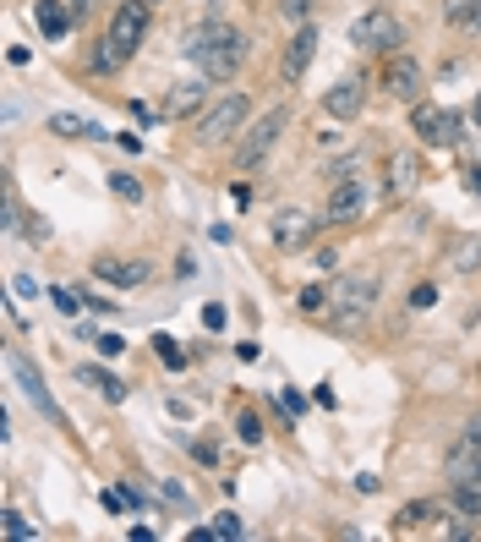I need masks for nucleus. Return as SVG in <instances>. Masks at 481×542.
I'll return each mask as SVG.
<instances>
[{
    "label": "nucleus",
    "instance_id": "nucleus-17",
    "mask_svg": "<svg viewBox=\"0 0 481 542\" xmlns=\"http://www.w3.org/2000/svg\"><path fill=\"white\" fill-rule=\"evenodd\" d=\"M93 274L99 280H110V285H143L148 280V263H121V258H93Z\"/></svg>",
    "mask_w": 481,
    "mask_h": 542
},
{
    "label": "nucleus",
    "instance_id": "nucleus-26",
    "mask_svg": "<svg viewBox=\"0 0 481 542\" xmlns=\"http://www.w3.org/2000/svg\"><path fill=\"white\" fill-rule=\"evenodd\" d=\"M296 307H301V313H323V307H328V291H323V285H301Z\"/></svg>",
    "mask_w": 481,
    "mask_h": 542
},
{
    "label": "nucleus",
    "instance_id": "nucleus-16",
    "mask_svg": "<svg viewBox=\"0 0 481 542\" xmlns=\"http://www.w3.org/2000/svg\"><path fill=\"white\" fill-rule=\"evenodd\" d=\"M208 105V83H175L164 94V121H186V115H203Z\"/></svg>",
    "mask_w": 481,
    "mask_h": 542
},
{
    "label": "nucleus",
    "instance_id": "nucleus-6",
    "mask_svg": "<svg viewBox=\"0 0 481 542\" xmlns=\"http://www.w3.org/2000/svg\"><path fill=\"white\" fill-rule=\"evenodd\" d=\"M410 132H416L421 143H432V148H454L465 137V126H460V115H454V110L416 105V110H410Z\"/></svg>",
    "mask_w": 481,
    "mask_h": 542
},
{
    "label": "nucleus",
    "instance_id": "nucleus-4",
    "mask_svg": "<svg viewBox=\"0 0 481 542\" xmlns=\"http://www.w3.org/2000/svg\"><path fill=\"white\" fill-rule=\"evenodd\" d=\"M6 373L17 378V384H22V395H28L33 406H39L44 417L55 422V428H61V433L72 428V422H66V411L55 406V395H50V384H44V373H39V367H33V362H28V356H22V351H6Z\"/></svg>",
    "mask_w": 481,
    "mask_h": 542
},
{
    "label": "nucleus",
    "instance_id": "nucleus-13",
    "mask_svg": "<svg viewBox=\"0 0 481 542\" xmlns=\"http://www.w3.org/2000/svg\"><path fill=\"white\" fill-rule=\"evenodd\" d=\"M416 187H421V159L410 154V148H400V154L389 159V170H383V198L405 203Z\"/></svg>",
    "mask_w": 481,
    "mask_h": 542
},
{
    "label": "nucleus",
    "instance_id": "nucleus-15",
    "mask_svg": "<svg viewBox=\"0 0 481 542\" xmlns=\"http://www.w3.org/2000/svg\"><path fill=\"white\" fill-rule=\"evenodd\" d=\"M361 105H367V83H361V77H339V83L323 94V110L334 115V121H356Z\"/></svg>",
    "mask_w": 481,
    "mask_h": 542
},
{
    "label": "nucleus",
    "instance_id": "nucleus-2",
    "mask_svg": "<svg viewBox=\"0 0 481 542\" xmlns=\"http://www.w3.org/2000/svg\"><path fill=\"white\" fill-rule=\"evenodd\" d=\"M143 33H148V0H126L115 11L110 33H104V50H99V72H121L137 50H143Z\"/></svg>",
    "mask_w": 481,
    "mask_h": 542
},
{
    "label": "nucleus",
    "instance_id": "nucleus-30",
    "mask_svg": "<svg viewBox=\"0 0 481 542\" xmlns=\"http://www.w3.org/2000/svg\"><path fill=\"white\" fill-rule=\"evenodd\" d=\"M214 532H219V537H241V515H230V510L214 515Z\"/></svg>",
    "mask_w": 481,
    "mask_h": 542
},
{
    "label": "nucleus",
    "instance_id": "nucleus-40",
    "mask_svg": "<svg viewBox=\"0 0 481 542\" xmlns=\"http://www.w3.org/2000/svg\"><path fill=\"white\" fill-rule=\"evenodd\" d=\"M471 433H481V411H476V417H471Z\"/></svg>",
    "mask_w": 481,
    "mask_h": 542
},
{
    "label": "nucleus",
    "instance_id": "nucleus-33",
    "mask_svg": "<svg viewBox=\"0 0 481 542\" xmlns=\"http://www.w3.org/2000/svg\"><path fill=\"white\" fill-rule=\"evenodd\" d=\"M192 455L203 460V466H219V444H192Z\"/></svg>",
    "mask_w": 481,
    "mask_h": 542
},
{
    "label": "nucleus",
    "instance_id": "nucleus-29",
    "mask_svg": "<svg viewBox=\"0 0 481 542\" xmlns=\"http://www.w3.org/2000/svg\"><path fill=\"white\" fill-rule=\"evenodd\" d=\"M241 438H246V444H263V422H257V411H246V417H241Z\"/></svg>",
    "mask_w": 481,
    "mask_h": 542
},
{
    "label": "nucleus",
    "instance_id": "nucleus-22",
    "mask_svg": "<svg viewBox=\"0 0 481 542\" xmlns=\"http://www.w3.org/2000/svg\"><path fill=\"white\" fill-rule=\"evenodd\" d=\"M421 521H438V504H405V510H400V521H394V526H400V532H416Z\"/></svg>",
    "mask_w": 481,
    "mask_h": 542
},
{
    "label": "nucleus",
    "instance_id": "nucleus-7",
    "mask_svg": "<svg viewBox=\"0 0 481 542\" xmlns=\"http://www.w3.org/2000/svg\"><path fill=\"white\" fill-rule=\"evenodd\" d=\"M372 296H378V280H372V274H350V280L339 285V296H334V318L345 329H356L361 318L372 313Z\"/></svg>",
    "mask_w": 481,
    "mask_h": 542
},
{
    "label": "nucleus",
    "instance_id": "nucleus-24",
    "mask_svg": "<svg viewBox=\"0 0 481 542\" xmlns=\"http://www.w3.org/2000/svg\"><path fill=\"white\" fill-rule=\"evenodd\" d=\"M154 351H159V362H164V367H186L181 340H170V334H154Z\"/></svg>",
    "mask_w": 481,
    "mask_h": 542
},
{
    "label": "nucleus",
    "instance_id": "nucleus-27",
    "mask_svg": "<svg viewBox=\"0 0 481 542\" xmlns=\"http://www.w3.org/2000/svg\"><path fill=\"white\" fill-rule=\"evenodd\" d=\"M0 532H6L11 542H28V537H33V526H28V521H22V515H17V510H6V515H0Z\"/></svg>",
    "mask_w": 481,
    "mask_h": 542
},
{
    "label": "nucleus",
    "instance_id": "nucleus-21",
    "mask_svg": "<svg viewBox=\"0 0 481 542\" xmlns=\"http://www.w3.org/2000/svg\"><path fill=\"white\" fill-rule=\"evenodd\" d=\"M50 132L55 137H99V126L82 121V115H50Z\"/></svg>",
    "mask_w": 481,
    "mask_h": 542
},
{
    "label": "nucleus",
    "instance_id": "nucleus-20",
    "mask_svg": "<svg viewBox=\"0 0 481 542\" xmlns=\"http://www.w3.org/2000/svg\"><path fill=\"white\" fill-rule=\"evenodd\" d=\"M33 17H39L44 39H66V11H61V0H39V6H33Z\"/></svg>",
    "mask_w": 481,
    "mask_h": 542
},
{
    "label": "nucleus",
    "instance_id": "nucleus-8",
    "mask_svg": "<svg viewBox=\"0 0 481 542\" xmlns=\"http://www.w3.org/2000/svg\"><path fill=\"white\" fill-rule=\"evenodd\" d=\"M350 44L356 50H400V22L389 17V11H367V17L350 22Z\"/></svg>",
    "mask_w": 481,
    "mask_h": 542
},
{
    "label": "nucleus",
    "instance_id": "nucleus-14",
    "mask_svg": "<svg viewBox=\"0 0 481 542\" xmlns=\"http://www.w3.org/2000/svg\"><path fill=\"white\" fill-rule=\"evenodd\" d=\"M312 55H318V28H312V22H301V33L285 44L279 77H285V83H301V77H307V66H312Z\"/></svg>",
    "mask_w": 481,
    "mask_h": 542
},
{
    "label": "nucleus",
    "instance_id": "nucleus-37",
    "mask_svg": "<svg viewBox=\"0 0 481 542\" xmlns=\"http://www.w3.org/2000/svg\"><path fill=\"white\" fill-rule=\"evenodd\" d=\"M28 241H50V225H44V219H28Z\"/></svg>",
    "mask_w": 481,
    "mask_h": 542
},
{
    "label": "nucleus",
    "instance_id": "nucleus-10",
    "mask_svg": "<svg viewBox=\"0 0 481 542\" xmlns=\"http://www.w3.org/2000/svg\"><path fill=\"white\" fill-rule=\"evenodd\" d=\"M268 230H274V247L301 252V247H312V236H318V219H312L307 209H279Z\"/></svg>",
    "mask_w": 481,
    "mask_h": 542
},
{
    "label": "nucleus",
    "instance_id": "nucleus-23",
    "mask_svg": "<svg viewBox=\"0 0 481 542\" xmlns=\"http://www.w3.org/2000/svg\"><path fill=\"white\" fill-rule=\"evenodd\" d=\"M454 510H460V515H481V488H476V482H454Z\"/></svg>",
    "mask_w": 481,
    "mask_h": 542
},
{
    "label": "nucleus",
    "instance_id": "nucleus-3",
    "mask_svg": "<svg viewBox=\"0 0 481 542\" xmlns=\"http://www.w3.org/2000/svg\"><path fill=\"white\" fill-rule=\"evenodd\" d=\"M246 115H252V105H246L241 94H225L219 105H208L197 115V143H230V137L246 126Z\"/></svg>",
    "mask_w": 481,
    "mask_h": 542
},
{
    "label": "nucleus",
    "instance_id": "nucleus-34",
    "mask_svg": "<svg viewBox=\"0 0 481 542\" xmlns=\"http://www.w3.org/2000/svg\"><path fill=\"white\" fill-rule=\"evenodd\" d=\"M312 6H318V0H285V17H296V22H301Z\"/></svg>",
    "mask_w": 481,
    "mask_h": 542
},
{
    "label": "nucleus",
    "instance_id": "nucleus-11",
    "mask_svg": "<svg viewBox=\"0 0 481 542\" xmlns=\"http://www.w3.org/2000/svg\"><path fill=\"white\" fill-rule=\"evenodd\" d=\"M361 214H367V187H361V176L334 181V192H328V225H356Z\"/></svg>",
    "mask_w": 481,
    "mask_h": 542
},
{
    "label": "nucleus",
    "instance_id": "nucleus-1",
    "mask_svg": "<svg viewBox=\"0 0 481 542\" xmlns=\"http://www.w3.org/2000/svg\"><path fill=\"white\" fill-rule=\"evenodd\" d=\"M246 50H252V44H246V33L230 28V22H203V28L186 39V55L203 66L208 83H225V77H236L241 66H246Z\"/></svg>",
    "mask_w": 481,
    "mask_h": 542
},
{
    "label": "nucleus",
    "instance_id": "nucleus-38",
    "mask_svg": "<svg viewBox=\"0 0 481 542\" xmlns=\"http://www.w3.org/2000/svg\"><path fill=\"white\" fill-rule=\"evenodd\" d=\"M471 6H476V0H449V22H460L465 11H471Z\"/></svg>",
    "mask_w": 481,
    "mask_h": 542
},
{
    "label": "nucleus",
    "instance_id": "nucleus-12",
    "mask_svg": "<svg viewBox=\"0 0 481 542\" xmlns=\"http://www.w3.org/2000/svg\"><path fill=\"white\" fill-rule=\"evenodd\" d=\"M443 471H449V482H476V471H481V433L465 428L460 438H454L449 455H443Z\"/></svg>",
    "mask_w": 481,
    "mask_h": 542
},
{
    "label": "nucleus",
    "instance_id": "nucleus-31",
    "mask_svg": "<svg viewBox=\"0 0 481 542\" xmlns=\"http://www.w3.org/2000/svg\"><path fill=\"white\" fill-rule=\"evenodd\" d=\"M454 28H465V33H476V39H481V0H476V6H471V11H465V17H460V22H454Z\"/></svg>",
    "mask_w": 481,
    "mask_h": 542
},
{
    "label": "nucleus",
    "instance_id": "nucleus-28",
    "mask_svg": "<svg viewBox=\"0 0 481 542\" xmlns=\"http://www.w3.org/2000/svg\"><path fill=\"white\" fill-rule=\"evenodd\" d=\"M432 302H438V285H416V291H410V307H416V313H427Z\"/></svg>",
    "mask_w": 481,
    "mask_h": 542
},
{
    "label": "nucleus",
    "instance_id": "nucleus-35",
    "mask_svg": "<svg viewBox=\"0 0 481 542\" xmlns=\"http://www.w3.org/2000/svg\"><path fill=\"white\" fill-rule=\"evenodd\" d=\"M99 351H104V356H121V351H126V340H121V334H104Z\"/></svg>",
    "mask_w": 481,
    "mask_h": 542
},
{
    "label": "nucleus",
    "instance_id": "nucleus-19",
    "mask_svg": "<svg viewBox=\"0 0 481 542\" xmlns=\"http://www.w3.org/2000/svg\"><path fill=\"white\" fill-rule=\"evenodd\" d=\"M77 378H82V384H93L104 400H126V384H121V378H110L104 367H93V362H82V367H77Z\"/></svg>",
    "mask_w": 481,
    "mask_h": 542
},
{
    "label": "nucleus",
    "instance_id": "nucleus-32",
    "mask_svg": "<svg viewBox=\"0 0 481 542\" xmlns=\"http://www.w3.org/2000/svg\"><path fill=\"white\" fill-rule=\"evenodd\" d=\"M225 318H230V313H225L219 302H208V307H203V324H208V329H225Z\"/></svg>",
    "mask_w": 481,
    "mask_h": 542
},
{
    "label": "nucleus",
    "instance_id": "nucleus-25",
    "mask_svg": "<svg viewBox=\"0 0 481 542\" xmlns=\"http://www.w3.org/2000/svg\"><path fill=\"white\" fill-rule=\"evenodd\" d=\"M110 192H115V198H126V203H143V187H137V176H126V170H115V176H110Z\"/></svg>",
    "mask_w": 481,
    "mask_h": 542
},
{
    "label": "nucleus",
    "instance_id": "nucleus-9",
    "mask_svg": "<svg viewBox=\"0 0 481 542\" xmlns=\"http://www.w3.org/2000/svg\"><path fill=\"white\" fill-rule=\"evenodd\" d=\"M421 61H410V55H389L383 61V88H389V99H405V105H421Z\"/></svg>",
    "mask_w": 481,
    "mask_h": 542
},
{
    "label": "nucleus",
    "instance_id": "nucleus-39",
    "mask_svg": "<svg viewBox=\"0 0 481 542\" xmlns=\"http://www.w3.org/2000/svg\"><path fill=\"white\" fill-rule=\"evenodd\" d=\"M465 187H471L476 198H481V170H471V176H465Z\"/></svg>",
    "mask_w": 481,
    "mask_h": 542
},
{
    "label": "nucleus",
    "instance_id": "nucleus-5",
    "mask_svg": "<svg viewBox=\"0 0 481 542\" xmlns=\"http://www.w3.org/2000/svg\"><path fill=\"white\" fill-rule=\"evenodd\" d=\"M285 126H290V110H268L263 121H257L252 132H246L241 143H236V170L263 165V159H268V148L279 143V132H285Z\"/></svg>",
    "mask_w": 481,
    "mask_h": 542
},
{
    "label": "nucleus",
    "instance_id": "nucleus-42",
    "mask_svg": "<svg viewBox=\"0 0 481 542\" xmlns=\"http://www.w3.org/2000/svg\"><path fill=\"white\" fill-rule=\"evenodd\" d=\"M476 488H481V471H476Z\"/></svg>",
    "mask_w": 481,
    "mask_h": 542
},
{
    "label": "nucleus",
    "instance_id": "nucleus-41",
    "mask_svg": "<svg viewBox=\"0 0 481 542\" xmlns=\"http://www.w3.org/2000/svg\"><path fill=\"white\" fill-rule=\"evenodd\" d=\"M476 121H481V99H476Z\"/></svg>",
    "mask_w": 481,
    "mask_h": 542
},
{
    "label": "nucleus",
    "instance_id": "nucleus-36",
    "mask_svg": "<svg viewBox=\"0 0 481 542\" xmlns=\"http://www.w3.org/2000/svg\"><path fill=\"white\" fill-rule=\"evenodd\" d=\"M312 263H318V269H334L339 252H334V247H318V252H312Z\"/></svg>",
    "mask_w": 481,
    "mask_h": 542
},
{
    "label": "nucleus",
    "instance_id": "nucleus-18",
    "mask_svg": "<svg viewBox=\"0 0 481 542\" xmlns=\"http://www.w3.org/2000/svg\"><path fill=\"white\" fill-rule=\"evenodd\" d=\"M449 263H454L460 274L481 269V236H454V241H449Z\"/></svg>",
    "mask_w": 481,
    "mask_h": 542
}]
</instances>
